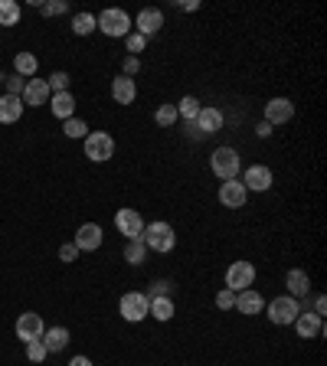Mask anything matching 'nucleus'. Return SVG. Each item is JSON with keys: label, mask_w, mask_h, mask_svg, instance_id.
Returning a JSON list of instances; mask_svg holds the SVG:
<instances>
[{"label": "nucleus", "mask_w": 327, "mask_h": 366, "mask_svg": "<svg viewBox=\"0 0 327 366\" xmlns=\"http://www.w3.org/2000/svg\"><path fill=\"white\" fill-rule=\"evenodd\" d=\"M285 285H288L291 298H308V294H311V278H308V272H301V268H291L288 275H285Z\"/></svg>", "instance_id": "obj_21"}, {"label": "nucleus", "mask_w": 327, "mask_h": 366, "mask_svg": "<svg viewBox=\"0 0 327 366\" xmlns=\"http://www.w3.org/2000/svg\"><path fill=\"white\" fill-rule=\"evenodd\" d=\"M141 242L148 245V252H174L177 249V232L170 223H164V219H157V223H151V226H144V232H141Z\"/></svg>", "instance_id": "obj_1"}, {"label": "nucleus", "mask_w": 327, "mask_h": 366, "mask_svg": "<svg viewBox=\"0 0 327 366\" xmlns=\"http://www.w3.org/2000/svg\"><path fill=\"white\" fill-rule=\"evenodd\" d=\"M76 258H79V245H76V242H66L63 249H59V262H66V265H72Z\"/></svg>", "instance_id": "obj_39"}, {"label": "nucleus", "mask_w": 327, "mask_h": 366, "mask_svg": "<svg viewBox=\"0 0 327 366\" xmlns=\"http://www.w3.org/2000/svg\"><path fill=\"white\" fill-rule=\"evenodd\" d=\"M177 314V304H174V298H151V317L154 321H170V317Z\"/></svg>", "instance_id": "obj_24"}, {"label": "nucleus", "mask_w": 327, "mask_h": 366, "mask_svg": "<svg viewBox=\"0 0 327 366\" xmlns=\"http://www.w3.org/2000/svg\"><path fill=\"white\" fill-rule=\"evenodd\" d=\"M63 134L66 138H72V141H86V134H88V125L82 121V118H66L63 121Z\"/></svg>", "instance_id": "obj_30"}, {"label": "nucleus", "mask_w": 327, "mask_h": 366, "mask_svg": "<svg viewBox=\"0 0 327 366\" xmlns=\"http://www.w3.org/2000/svg\"><path fill=\"white\" fill-rule=\"evenodd\" d=\"M200 99L197 95H184V99L177 101V118H184V121H197V114H200Z\"/></svg>", "instance_id": "obj_25"}, {"label": "nucleus", "mask_w": 327, "mask_h": 366, "mask_svg": "<svg viewBox=\"0 0 327 366\" xmlns=\"http://www.w3.org/2000/svg\"><path fill=\"white\" fill-rule=\"evenodd\" d=\"M69 10V3L66 0H46V3H39V13L43 17H59V13Z\"/></svg>", "instance_id": "obj_34"}, {"label": "nucleus", "mask_w": 327, "mask_h": 366, "mask_svg": "<svg viewBox=\"0 0 327 366\" xmlns=\"http://www.w3.org/2000/svg\"><path fill=\"white\" fill-rule=\"evenodd\" d=\"M295 330H298L301 340H315V337L324 334V317L311 314V311H298V317H295Z\"/></svg>", "instance_id": "obj_14"}, {"label": "nucleus", "mask_w": 327, "mask_h": 366, "mask_svg": "<svg viewBox=\"0 0 327 366\" xmlns=\"http://www.w3.org/2000/svg\"><path fill=\"white\" fill-rule=\"evenodd\" d=\"M3 95H13V99H23V89H26V82L20 76H7L3 79Z\"/></svg>", "instance_id": "obj_32"}, {"label": "nucleus", "mask_w": 327, "mask_h": 366, "mask_svg": "<svg viewBox=\"0 0 327 366\" xmlns=\"http://www.w3.org/2000/svg\"><path fill=\"white\" fill-rule=\"evenodd\" d=\"M216 307H219V311H232V307H236V294L229 288H223L216 294Z\"/></svg>", "instance_id": "obj_38"}, {"label": "nucleus", "mask_w": 327, "mask_h": 366, "mask_svg": "<svg viewBox=\"0 0 327 366\" xmlns=\"http://www.w3.org/2000/svg\"><path fill=\"white\" fill-rule=\"evenodd\" d=\"M43 330H46V324H43V317L33 314V311L20 314V321H17V337H20L23 343L39 340V337H43Z\"/></svg>", "instance_id": "obj_15"}, {"label": "nucleus", "mask_w": 327, "mask_h": 366, "mask_svg": "<svg viewBox=\"0 0 327 366\" xmlns=\"http://www.w3.org/2000/svg\"><path fill=\"white\" fill-rule=\"evenodd\" d=\"M125 46H128V56H138V52H144L148 39L141 37V33H135V30H131V33L125 37Z\"/></svg>", "instance_id": "obj_33"}, {"label": "nucleus", "mask_w": 327, "mask_h": 366, "mask_svg": "<svg viewBox=\"0 0 327 366\" xmlns=\"http://www.w3.org/2000/svg\"><path fill=\"white\" fill-rule=\"evenodd\" d=\"M23 99H13V95H0V125H13L23 118Z\"/></svg>", "instance_id": "obj_22"}, {"label": "nucleus", "mask_w": 327, "mask_h": 366, "mask_svg": "<svg viewBox=\"0 0 327 366\" xmlns=\"http://www.w3.org/2000/svg\"><path fill=\"white\" fill-rule=\"evenodd\" d=\"M177 7H180V10H184V13H193V10H200V3H197V0H184V3H177Z\"/></svg>", "instance_id": "obj_42"}, {"label": "nucleus", "mask_w": 327, "mask_h": 366, "mask_svg": "<svg viewBox=\"0 0 327 366\" xmlns=\"http://www.w3.org/2000/svg\"><path fill=\"white\" fill-rule=\"evenodd\" d=\"M252 285H255V265L252 262H232L226 268V288L232 294H239V291L252 288Z\"/></svg>", "instance_id": "obj_7"}, {"label": "nucleus", "mask_w": 327, "mask_h": 366, "mask_svg": "<svg viewBox=\"0 0 327 366\" xmlns=\"http://www.w3.org/2000/svg\"><path fill=\"white\" fill-rule=\"evenodd\" d=\"M236 311H239V314H246V317L262 314V311H265V298L255 288L239 291V294H236Z\"/></svg>", "instance_id": "obj_17"}, {"label": "nucleus", "mask_w": 327, "mask_h": 366, "mask_svg": "<svg viewBox=\"0 0 327 366\" xmlns=\"http://www.w3.org/2000/svg\"><path fill=\"white\" fill-rule=\"evenodd\" d=\"M69 366H95V363H92L88 356H72V360H69Z\"/></svg>", "instance_id": "obj_44"}, {"label": "nucleus", "mask_w": 327, "mask_h": 366, "mask_svg": "<svg viewBox=\"0 0 327 366\" xmlns=\"http://www.w3.org/2000/svg\"><path fill=\"white\" fill-rule=\"evenodd\" d=\"M151 298H170V281H167V278H161V281L151 285Z\"/></svg>", "instance_id": "obj_40"}, {"label": "nucleus", "mask_w": 327, "mask_h": 366, "mask_svg": "<svg viewBox=\"0 0 327 366\" xmlns=\"http://www.w3.org/2000/svg\"><path fill=\"white\" fill-rule=\"evenodd\" d=\"M13 69H17V76H37V69H39V63H37V56L33 52H17L13 56Z\"/></svg>", "instance_id": "obj_26"}, {"label": "nucleus", "mask_w": 327, "mask_h": 366, "mask_svg": "<svg viewBox=\"0 0 327 366\" xmlns=\"http://www.w3.org/2000/svg\"><path fill=\"white\" fill-rule=\"evenodd\" d=\"M92 30H99V23H95V17H92V13L82 10V13L72 17V33H76V37H88Z\"/></svg>", "instance_id": "obj_29"}, {"label": "nucleus", "mask_w": 327, "mask_h": 366, "mask_svg": "<svg viewBox=\"0 0 327 366\" xmlns=\"http://www.w3.org/2000/svg\"><path fill=\"white\" fill-rule=\"evenodd\" d=\"M95 23H99V30L105 33V37H112V39H121L128 37L135 26H131V17H128L121 7H108V10H101L99 17H95Z\"/></svg>", "instance_id": "obj_2"}, {"label": "nucleus", "mask_w": 327, "mask_h": 366, "mask_svg": "<svg viewBox=\"0 0 327 366\" xmlns=\"http://www.w3.org/2000/svg\"><path fill=\"white\" fill-rule=\"evenodd\" d=\"M291 118H295V101L285 99V95H278V99H268L265 105V121L275 128V125H288Z\"/></svg>", "instance_id": "obj_11"}, {"label": "nucleus", "mask_w": 327, "mask_h": 366, "mask_svg": "<svg viewBox=\"0 0 327 366\" xmlns=\"http://www.w3.org/2000/svg\"><path fill=\"white\" fill-rule=\"evenodd\" d=\"M246 200H249V190L242 187L239 177L223 180V183H219V203H223V206H229V210H242Z\"/></svg>", "instance_id": "obj_13"}, {"label": "nucleus", "mask_w": 327, "mask_h": 366, "mask_svg": "<svg viewBox=\"0 0 327 366\" xmlns=\"http://www.w3.org/2000/svg\"><path fill=\"white\" fill-rule=\"evenodd\" d=\"M298 311H301V304H298V298H291V294H281V298L265 304V314H268V321H272L275 327H288V324H295Z\"/></svg>", "instance_id": "obj_6"}, {"label": "nucleus", "mask_w": 327, "mask_h": 366, "mask_svg": "<svg viewBox=\"0 0 327 366\" xmlns=\"http://www.w3.org/2000/svg\"><path fill=\"white\" fill-rule=\"evenodd\" d=\"M118 314L125 317L128 324H141L144 317L151 314V298L144 291H128V294H121V301H118Z\"/></svg>", "instance_id": "obj_3"}, {"label": "nucleus", "mask_w": 327, "mask_h": 366, "mask_svg": "<svg viewBox=\"0 0 327 366\" xmlns=\"http://www.w3.org/2000/svg\"><path fill=\"white\" fill-rule=\"evenodd\" d=\"M311 314H317V317H324V314H327V301H324V294H317V298H315V307H311Z\"/></svg>", "instance_id": "obj_41"}, {"label": "nucleus", "mask_w": 327, "mask_h": 366, "mask_svg": "<svg viewBox=\"0 0 327 366\" xmlns=\"http://www.w3.org/2000/svg\"><path fill=\"white\" fill-rule=\"evenodd\" d=\"M154 121H157V128H174L177 125V105H161L157 112H154Z\"/></svg>", "instance_id": "obj_31"}, {"label": "nucleus", "mask_w": 327, "mask_h": 366, "mask_svg": "<svg viewBox=\"0 0 327 366\" xmlns=\"http://www.w3.org/2000/svg\"><path fill=\"white\" fill-rule=\"evenodd\" d=\"M112 99H115V105H131V101L138 99V85H135V79H128V76L112 79Z\"/></svg>", "instance_id": "obj_19"}, {"label": "nucleus", "mask_w": 327, "mask_h": 366, "mask_svg": "<svg viewBox=\"0 0 327 366\" xmlns=\"http://www.w3.org/2000/svg\"><path fill=\"white\" fill-rule=\"evenodd\" d=\"M115 229H118L128 242L141 239V232H144V216H141L138 210H118V213H115Z\"/></svg>", "instance_id": "obj_9"}, {"label": "nucleus", "mask_w": 327, "mask_h": 366, "mask_svg": "<svg viewBox=\"0 0 327 366\" xmlns=\"http://www.w3.org/2000/svg\"><path fill=\"white\" fill-rule=\"evenodd\" d=\"M52 99L50 85H46V79H26V89H23V105L30 108H39V105H46Z\"/></svg>", "instance_id": "obj_16"}, {"label": "nucleus", "mask_w": 327, "mask_h": 366, "mask_svg": "<svg viewBox=\"0 0 327 366\" xmlns=\"http://www.w3.org/2000/svg\"><path fill=\"white\" fill-rule=\"evenodd\" d=\"M193 125H197V131H200L203 138H210V134H219V131H223V125H226V114L219 112V108H213V105H203Z\"/></svg>", "instance_id": "obj_10"}, {"label": "nucleus", "mask_w": 327, "mask_h": 366, "mask_svg": "<svg viewBox=\"0 0 327 366\" xmlns=\"http://www.w3.org/2000/svg\"><path fill=\"white\" fill-rule=\"evenodd\" d=\"M272 183H275V174L265 164H252L249 170L242 174V187L252 190V193H265V190H272Z\"/></svg>", "instance_id": "obj_12"}, {"label": "nucleus", "mask_w": 327, "mask_h": 366, "mask_svg": "<svg viewBox=\"0 0 327 366\" xmlns=\"http://www.w3.org/2000/svg\"><path fill=\"white\" fill-rule=\"evenodd\" d=\"M76 245H79V252H99V245H101V226H99V223H86V226H79Z\"/></svg>", "instance_id": "obj_18"}, {"label": "nucleus", "mask_w": 327, "mask_h": 366, "mask_svg": "<svg viewBox=\"0 0 327 366\" xmlns=\"http://www.w3.org/2000/svg\"><path fill=\"white\" fill-rule=\"evenodd\" d=\"M26 360H30V363H43V360H46V347H43V340L26 343Z\"/></svg>", "instance_id": "obj_35"}, {"label": "nucleus", "mask_w": 327, "mask_h": 366, "mask_svg": "<svg viewBox=\"0 0 327 366\" xmlns=\"http://www.w3.org/2000/svg\"><path fill=\"white\" fill-rule=\"evenodd\" d=\"M82 148H86V157L95 161V164H105V161L115 157V138L108 131H88L86 141H82Z\"/></svg>", "instance_id": "obj_5"}, {"label": "nucleus", "mask_w": 327, "mask_h": 366, "mask_svg": "<svg viewBox=\"0 0 327 366\" xmlns=\"http://www.w3.org/2000/svg\"><path fill=\"white\" fill-rule=\"evenodd\" d=\"M255 134H259V138H268V134H272V125H268V121H259Z\"/></svg>", "instance_id": "obj_43"}, {"label": "nucleus", "mask_w": 327, "mask_h": 366, "mask_svg": "<svg viewBox=\"0 0 327 366\" xmlns=\"http://www.w3.org/2000/svg\"><path fill=\"white\" fill-rule=\"evenodd\" d=\"M46 85H50L52 95H56V92H69V72H52V76L46 79Z\"/></svg>", "instance_id": "obj_36"}, {"label": "nucleus", "mask_w": 327, "mask_h": 366, "mask_svg": "<svg viewBox=\"0 0 327 366\" xmlns=\"http://www.w3.org/2000/svg\"><path fill=\"white\" fill-rule=\"evenodd\" d=\"M50 112L56 114V118H76V95L72 92H56L50 99Z\"/></svg>", "instance_id": "obj_20"}, {"label": "nucleus", "mask_w": 327, "mask_h": 366, "mask_svg": "<svg viewBox=\"0 0 327 366\" xmlns=\"http://www.w3.org/2000/svg\"><path fill=\"white\" fill-rule=\"evenodd\" d=\"M138 72H141V59H138V56H125V59H121V76L135 79Z\"/></svg>", "instance_id": "obj_37"}, {"label": "nucleus", "mask_w": 327, "mask_h": 366, "mask_svg": "<svg viewBox=\"0 0 327 366\" xmlns=\"http://www.w3.org/2000/svg\"><path fill=\"white\" fill-rule=\"evenodd\" d=\"M20 23V3L17 0H0V26Z\"/></svg>", "instance_id": "obj_27"}, {"label": "nucleus", "mask_w": 327, "mask_h": 366, "mask_svg": "<svg viewBox=\"0 0 327 366\" xmlns=\"http://www.w3.org/2000/svg\"><path fill=\"white\" fill-rule=\"evenodd\" d=\"M43 347H46V354H59V350H66L69 347V330L66 327H50L43 330Z\"/></svg>", "instance_id": "obj_23"}, {"label": "nucleus", "mask_w": 327, "mask_h": 366, "mask_svg": "<svg viewBox=\"0 0 327 366\" xmlns=\"http://www.w3.org/2000/svg\"><path fill=\"white\" fill-rule=\"evenodd\" d=\"M131 26H135V33H141L144 39H151L164 30V13L157 10V7H144V10L131 20Z\"/></svg>", "instance_id": "obj_8"}, {"label": "nucleus", "mask_w": 327, "mask_h": 366, "mask_svg": "<svg viewBox=\"0 0 327 366\" xmlns=\"http://www.w3.org/2000/svg\"><path fill=\"white\" fill-rule=\"evenodd\" d=\"M0 95H3V92H0Z\"/></svg>", "instance_id": "obj_45"}, {"label": "nucleus", "mask_w": 327, "mask_h": 366, "mask_svg": "<svg viewBox=\"0 0 327 366\" xmlns=\"http://www.w3.org/2000/svg\"><path fill=\"white\" fill-rule=\"evenodd\" d=\"M144 258H148V245H144L141 239L128 242V245H125V262H128V265H141Z\"/></svg>", "instance_id": "obj_28"}, {"label": "nucleus", "mask_w": 327, "mask_h": 366, "mask_svg": "<svg viewBox=\"0 0 327 366\" xmlns=\"http://www.w3.org/2000/svg\"><path fill=\"white\" fill-rule=\"evenodd\" d=\"M210 167H213V174L219 180H236L242 170V161H239V151L236 148H216L213 157H210Z\"/></svg>", "instance_id": "obj_4"}]
</instances>
